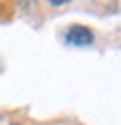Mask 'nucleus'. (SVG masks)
Here are the masks:
<instances>
[{
  "instance_id": "nucleus-2",
  "label": "nucleus",
  "mask_w": 121,
  "mask_h": 125,
  "mask_svg": "<svg viewBox=\"0 0 121 125\" xmlns=\"http://www.w3.org/2000/svg\"><path fill=\"white\" fill-rule=\"evenodd\" d=\"M47 2H49L52 7H58V5H65V2H70V0H47Z\"/></svg>"
},
{
  "instance_id": "nucleus-1",
  "label": "nucleus",
  "mask_w": 121,
  "mask_h": 125,
  "mask_svg": "<svg viewBox=\"0 0 121 125\" xmlns=\"http://www.w3.org/2000/svg\"><path fill=\"white\" fill-rule=\"evenodd\" d=\"M65 40L67 45H74V47H87L94 42V34H92V29H87L83 25H74L65 31Z\"/></svg>"
}]
</instances>
